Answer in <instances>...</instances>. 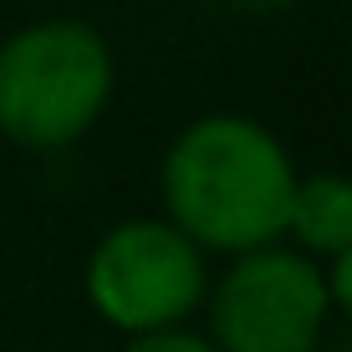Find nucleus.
<instances>
[{
    "instance_id": "423d86ee",
    "label": "nucleus",
    "mask_w": 352,
    "mask_h": 352,
    "mask_svg": "<svg viewBox=\"0 0 352 352\" xmlns=\"http://www.w3.org/2000/svg\"><path fill=\"white\" fill-rule=\"evenodd\" d=\"M123 352H214V342H210L204 332H189V327H168V332L128 337Z\"/></svg>"
},
{
    "instance_id": "6e6552de",
    "label": "nucleus",
    "mask_w": 352,
    "mask_h": 352,
    "mask_svg": "<svg viewBox=\"0 0 352 352\" xmlns=\"http://www.w3.org/2000/svg\"><path fill=\"white\" fill-rule=\"evenodd\" d=\"M230 6H240V10H286V6H296V0H230Z\"/></svg>"
},
{
    "instance_id": "39448f33",
    "label": "nucleus",
    "mask_w": 352,
    "mask_h": 352,
    "mask_svg": "<svg viewBox=\"0 0 352 352\" xmlns=\"http://www.w3.org/2000/svg\"><path fill=\"white\" fill-rule=\"evenodd\" d=\"M291 250L311 261H332L352 245V179L347 174H296L286 210Z\"/></svg>"
},
{
    "instance_id": "f257e3e1",
    "label": "nucleus",
    "mask_w": 352,
    "mask_h": 352,
    "mask_svg": "<svg viewBox=\"0 0 352 352\" xmlns=\"http://www.w3.org/2000/svg\"><path fill=\"white\" fill-rule=\"evenodd\" d=\"M296 189L291 148L245 113H204L168 143L159 168L164 220L204 256H245L286 240Z\"/></svg>"
},
{
    "instance_id": "0eeeda50",
    "label": "nucleus",
    "mask_w": 352,
    "mask_h": 352,
    "mask_svg": "<svg viewBox=\"0 0 352 352\" xmlns=\"http://www.w3.org/2000/svg\"><path fill=\"white\" fill-rule=\"evenodd\" d=\"M322 281H327V301H332V307L342 311V317H352V245L342 250V256H332V261H327Z\"/></svg>"
},
{
    "instance_id": "20e7f679",
    "label": "nucleus",
    "mask_w": 352,
    "mask_h": 352,
    "mask_svg": "<svg viewBox=\"0 0 352 352\" xmlns=\"http://www.w3.org/2000/svg\"><path fill=\"white\" fill-rule=\"evenodd\" d=\"M214 352H317L332 301L322 265L286 240L230 261V271L204 291Z\"/></svg>"
},
{
    "instance_id": "f03ea898",
    "label": "nucleus",
    "mask_w": 352,
    "mask_h": 352,
    "mask_svg": "<svg viewBox=\"0 0 352 352\" xmlns=\"http://www.w3.org/2000/svg\"><path fill=\"white\" fill-rule=\"evenodd\" d=\"M113 46L72 16H46L0 41V138L56 153L87 138L113 102Z\"/></svg>"
},
{
    "instance_id": "1a4fd4ad",
    "label": "nucleus",
    "mask_w": 352,
    "mask_h": 352,
    "mask_svg": "<svg viewBox=\"0 0 352 352\" xmlns=\"http://www.w3.org/2000/svg\"><path fill=\"white\" fill-rule=\"evenodd\" d=\"M347 352H352V342H347Z\"/></svg>"
},
{
    "instance_id": "7ed1b4c3",
    "label": "nucleus",
    "mask_w": 352,
    "mask_h": 352,
    "mask_svg": "<svg viewBox=\"0 0 352 352\" xmlns=\"http://www.w3.org/2000/svg\"><path fill=\"white\" fill-rule=\"evenodd\" d=\"M199 245L174 230L164 214H138L102 230L92 245L82 286L92 311L123 337H148L184 327L204 307L210 265Z\"/></svg>"
}]
</instances>
